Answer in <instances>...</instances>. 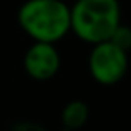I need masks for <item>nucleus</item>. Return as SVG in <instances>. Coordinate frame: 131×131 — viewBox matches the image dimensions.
<instances>
[{"label": "nucleus", "mask_w": 131, "mask_h": 131, "mask_svg": "<svg viewBox=\"0 0 131 131\" xmlns=\"http://www.w3.org/2000/svg\"><path fill=\"white\" fill-rule=\"evenodd\" d=\"M22 31L40 43H56L70 32V7L63 0H27L18 9Z\"/></svg>", "instance_id": "obj_1"}, {"label": "nucleus", "mask_w": 131, "mask_h": 131, "mask_svg": "<svg viewBox=\"0 0 131 131\" xmlns=\"http://www.w3.org/2000/svg\"><path fill=\"white\" fill-rule=\"evenodd\" d=\"M118 25V0H77L70 7V31L90 45L108 41Z\"/></svg>", "instance_id": "obj_2"}, {"label": "nucleus", "mask_w": 131, "mask_h": 131, "mask_svg": "<svg viewBox=\"0 0 131 131\" xmlns=\"http://www.w3.org/2000/svg\"><path fill=\"white\" fill-rule=\"evenodd\" d=\"M90 75L104 86L117 84L127 72V54L115 47L111 41H102L92 45L88 58Z\"/></svg>", "instance_id": "obj_3"}, {"label": "nucleus", "mask_w": 131, "mask_h": 131, "mask_svg": "<svg viewBox=\"0 0 131 131\" xmlns=\"http://www.w3.org/2000/svg\"><path fill=\"white\" fill-rule=\"evenodd\" d=\"M59 67H61V58L52 43L34 41L24 56V68L27 75L36 81L52 79L58 74Z\"/></svg>", "instance_id": "obj_4"}, {"label": "nucleus", "mask_w": 131, "mask_h": 131, "mask_svg": "<svg viewBox=\"0 0 131 131\" xmlns=\"http://www.w3.org/2000/svg\"><path fill=\"white\" fill-rule=\"evenodd\" d=\"M90 117V110L88 104L83 101H70L67 102V106L61 111V122H63V129L67 131H79Z\"/></svg>", "instance_id": "obj_5"}, {"label": "nucleus", "mask_w": 131, "mask_h": 131, "mask_svg": "<svg viewBox=\"0 0 131 131\" xmlns=\"http://www.w3.org/2000/svg\"><path fill=\"white\" fill-rule=\"evenodd\" d=\"M108 41H111L115 47H118L120 50H124V52L127 54V52L131 50V27L120 24V25L113 31V34H111V38H110Z\"/></svg>", "instance_id": "obj_6"}, {"label": "nucleus", "mask_w": 131, "mask_h": 131, "mask_svg": "<svg viewBox=\"0 0 131 131\" xmlns=\"http://www.w3.org/2000/svg\"><path fill=\"white\" fill-rule=\"evenodd\" d=\"M13 131H47L41 124L38 122H31V120H24V122H18L15 124Z\"/></svg>", "instance_id": "obj_7"}, {"label": "nucleus", "mask_w": 131, "mask_h": 131, "mask_svg": "<svg viewBox=\"0 0 131 131\" xmlns=\"http://www.w3.org/2000/svg\"><path fill=\"white\" fill-rule=\"evenodd\" d=\"M61 131H67V129H61Z\"/></svg>", "instance_id": "obj_8"}]
</instances>
